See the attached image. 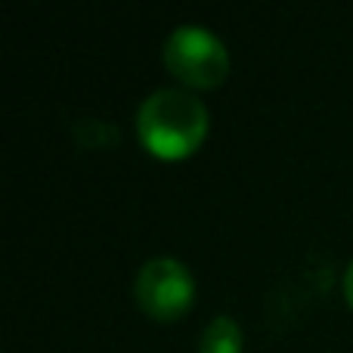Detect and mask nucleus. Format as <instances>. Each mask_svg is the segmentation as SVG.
<instances>
[{"instance_id": "obj_2", "label": "nucleus", "mask_w": 353, "mask_h": 353, "mask_svg": "<svg viewBox=\"0 0 353 353\" xmlns=\"http://www.w3.org/2000/svg\"><path fill=\"white\" fill-rule=\"evenodd\" d=\"M165 65L180 84L195 90H214L230 78L226 43L201 25H180L168 34Z\"/></svg>"}, {"instance_id": "obj_4", "label": "nucleus", "mask_w": 353, "mask_h": 353, "mask_svg": "<svg viewBox=\"0 0 353 353\" xmlns=\"http://www.w3.org/2000/svg\"><path fill=\"white\" fill-rule=\"evenodd\" d=\"M199 353H242V329L232 316H214L199 338Z\"/></svg>"}, {"instance_id": "obj_3", "label": "nucleus", "mask_w": 353, "mask_h": 353, "mask_svg": "<svg viewBox=\"0 0 353 353\" xmlns=\"http://www.w3.org/2000/svg\"><path fill=\"white\" fill-rule=\"evenodd\" d=\"M137 304L146 316L159 323H174L192 307L195 301V279L186 263L174 257H152L137 273Z\"/></svg>"}, {"instance_id": "obj_1", "label": "nucleus", "mask_w": 353, "mask_h": 353, "mask_svg": "<svg viewBox=\"0 0 353 353\" xmlns=\"http://www.w3.org/2000/svg\"><path fill=\"white\" fill-rule=\"evenodd\" d=\"M208 109L189 90L165 87L143 99L137 112V134L146 152L165 161L189 159L208 137Z\"/></svg>"}, {"instance_id": "obj_5", "label": "nucleus", "mask_w": 353, "mask_h": 353, "mask_svg": "<svg viewBox=\"0 0 353 353\" xmlns=\"http://www.w3.org/2000/svg\"><path fill=\"white\" fill-rule=\"evenodd\" d=\"M341 288H344V298H347V304H350V310H353V261L347 263V270H344Z\"/></svg>"}]
</instances>
